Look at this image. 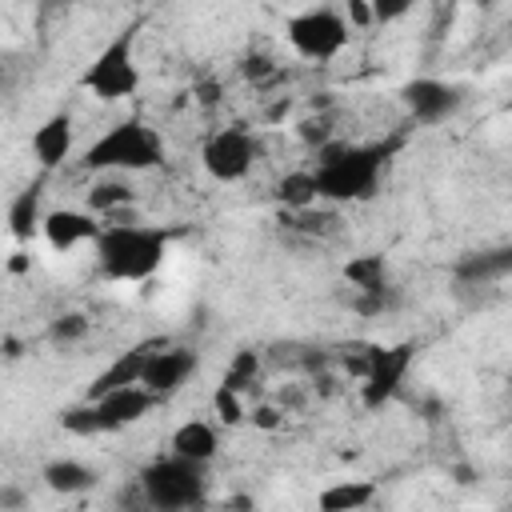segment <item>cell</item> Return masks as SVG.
Returning <instances> with one entry per match:
<instances>
[{
	"label": "cell",
	"mask_w": 512,
	"mask_h": 512,
	"mask_svg": "<svg viewBox=\"0 0 512 512\" xmlns=\"http://www.w3.org/2000/svg\"><path fill=\"white\" fill-rule=\"evenodd\" d=\"M92 248H96V264L108 280L136 284L160 268L168 236L148 224H108Z\"/></svg>",
	"instance_id": "cell-1"
},
{
	"label": "cell",
	"mask_w": 512,
	"mask_h": 512,
	"mask_svg": "<svg viewBox=\"0 0 512 512\" xmlns=\"http://www.w3.org/2000/svg\"><path fill=\"white\" fill-rule=\"evenodd\" d=\"M160 160H164V140L140 120H124L84 148L88 172H144L156 168Z\"/></svg>",
	"instance_id": "cell-2"
},
{
	"label": "cell",
	"mask_w": 512,
	"mask_h": 512,
	"mask_svg": "<svg viewBox=\"0 0 512 512\" xmlns=\"http://www.w3.org/2000/svg\"><path fill=\"white\" fill-rule=\"evenodd\" d=\"M380 168H384L380 148H336L312 172L320 200H368L380 184Z\"/></svg>",
	"instance_id": "cell-3"
},
{
	"label": "cell",
	"mask_w": 512,
	"mask_h": 512,
	"mask_svg": "<svg viewBox=\"0 0 512 512\" xmlns=\"http://www.w3.org/2000/svg\"><path fill=\"white\" fill-rule=\"evenodd\" d=\"M284 36H288V44H292L296 56L324 64V60H332V56L344 52V44L352 36V24L336 8H304V12L288 16Z\"/></svg>",
	"instance_id": "cell-4"
},
{
	"label": "cell",
	"mask_w": 512,
	"mask_h": 512,
	"mask_svg": "<svg viewBox=\"0 0 512 512\" xmlns=\"http://www.w3.org/2000/svg\"><path fill=\"white\" fill-rule=\"evenodd\" d=\"M80 84H84L88 96L108 100V104L136 96V88H140V68H136V56H132V32H120L116 40H108V44L96 52V60L84 68Z\"/></svg>",
	"instance_id": "cell-5"
},
{
	"label": "cell",
	"mask_w": 512,
	"mask_h": 512,
	"mask_svg": "<svg viewBox=\"0 0 512 512\" xmlns=\"http://www.w3.org/2000/svg\"><path fill=\"white\" fill-rule=\"evenodd\" d=\"M148 504L156 508H192L204 496V464L188 460L180 452H168L164 460H152L140 476Z\"/></svg>",
	"instance_id": "cell-6"
},
{
	"label": "cell",
	"mask_w": 512,
	"mask_h": 512,
	"mask_svg": "<svg viewBox=\"0 0 512 512\" xmlns=\"http://www.w3.org/2000/svg\"><path fill=\"white\" fill-rule=\"evenodd\" d=\"M200 164H204V172H208L212 180L236 184V180H244V176L252 172V164H256V140H252L244 128H220V132H212V136L204 140Z\"/></svg>",
	"instance_id": "cell-7"
},
{
	"label": "cell",
	"mask_w": 512,
	"mask_h": 512,
	"mask_svg": "<svg viewBox=\"0 0 512 512\" xmlns=\"http://www.w3.org/2000/svg\"><path fill=\"white\" fill-rule=\"evenodd\" d=\"M412 356L416 348L412 344H396V348H376L368 356V368H364V384H360V400L368 408H380L384 400L396 396V388L404 384L408 368H412Z\"/></svg>",
	"instance_id": "cell-8"
},
{
	"label": "cell",
	"mask_w": 512,
	"mask_h": 512,
	"mask_svg": "<svg viewBox=\"0 0 512 512\" xmlns=\"http://www.w3.org/2000/svg\"><path fill=\"white\" fill-rule=\"evenodd\" d=\"M156 400H160V396L148 392L144 384H124V388H112V392H104V396H92L96 432H116V428H128V424L144 420Z\"/></svg>",
	"instance_id": "cell-9"
},
{
	"label": "cell",
	"mask_w": 512,
	"mask_h": 512,
	"mask_svg": "<svg viewBox=\"0 0 512 512\" xmlns=\"http://www.w3.org/2000/svg\"><path fill=\"white\" fill-rule=\"evenodd\" d=\"M40 232H44L48 248H56V252H76V248H84V244H96L104 228L96 224V212L52 208V212H44Z\"/></svg>",
	"instance_id": "cell-10"
},
{
	"label": "cell",
	"mask_w": 512,
	"mask_h": 512,
	"mask_svg": "<svg viewBox=\"0 0 512 512\" xmlns=\"http://www.w3.org/2000/svg\"><path fill=\"white\" fill-rule=\"evenodd\" d=\"M196 372V352L192 348H164V352H148L144 356V372H140V384L156 396H168L176 392L188 376Z\"/></svg>",
	"instance_id": "cell-11"
},
{
	"label": "cell",
	"mask_w": 512,
	"mask_h": 512,
	"mask_svg": "<svg viewBox=\"0 0 512 512\" xmlns=\"http://www.w3.org/2000/svg\"><path fill=\"white\" fill-rule=\"evenodd\" d=\"M400 96H404V108H408L416 120H424V124L444 120V116L456 108V88L444 84V80H432V76H420V80L404 84Z\"/></svg>",
	"instance_id": "cell-12"
},
{
	"label": "cell",
	"mask_w": 512,
	"mask_h": 512,
	"mask_svg": "<svg viewBox=\"0 0 512 512\" xmlns=\"http://www.w3.org/2000/svg\"><path fill=\"white\" fill-rule=\"evenodd\" d=\"M72 140H76V128H72V116L68 112H52L36 132H32V156L36 164L44 168H56L72 156Z\"/></svg>",
	"instance_id": "cell-13"
},
{
	"label": "cell",
	"mask_w": 512,
	"mask_h": 512,
	"mask_svg": "<svg viewBox=\"0 0 512 512\" xmlns=\"http://www.w3.org/2000/svg\"><path fill=\"white\" fill-rule=\"evenodd\" d=\"M168 448H172V452H180V456H188V460L208 464V460L216 456L220 440H216V428H212L208 420H184V424L172 432Z\"/></svg>",
	"instance_id": "cell-14"
},
{
	"label": "cell",
	"mask_w": 512,
	"mask_h": 512,
	"mask_svg": "<svg viewBox=\"0 0 512 512\" xmlns=\"http://www.w3.org/2000/svg\"><path fill=\"white\" fill-rule=\"evenodd\" d=\"M136 200V188L128 184V176L124 172H104V180H96L92 188H88V212H116V208H124V204H132Z\"/></svg>",
	"instance_id": "cell-15"
},
{
	"label": "cell",
	"mask_w": 512,
	"mask_h": 512,
	"mask_svg": "<svg viewBox=\"0 0 512 512\" xmlns=\"http://www.w3.org/2000/svg\"><path fill=\"white\" fill-rule=\"evenodd\" d=\"M144 356L148 352H124L120 360H112L96 380H92V388H88V400L92 396H104V392H112V388H124V384H140V372H144Z\"/></svg>",
	"instance_id": "cell-16"
},
{
	"label": "cell",
	"mask_w": 512,
	"mask_h": 512,
	"mask_svg": "<svg viewBox=\"0 0 512 512\" xmlns=\"http://www.w3.org/2000/svg\"><path fill=\"white\" fill-rule=\"evenodd\" d=\"M376 496V484L372 480H336L320 492V508L328 512H352V508H364L368 500Z\"/></svg>",
	"instance_id": "cell-17"
},
{
	"label": "cell",
	"mask_w": 512,
	"mask_h": 512,
	"mask_svg": "<svg viewBox=\"0 0 512 512\" xmlns=\"http://www.w3.org/2000/svg\"><path fill=\"white\" fill-rule=\"evenodd\" d=\"M92 480H96L92 468H84L80 460H52V464L44 468V484H48L52 492H64V496L84 492Z\"/></svg>",
	"instance_id": "cell-18"
},
{
	"label": "cell",
	"mask_w": 512,
	"mask_h": 512,
	"mask_svg": "<svg viewBox=\"0 0 512 512\" xmlns=\"http://www.w3.org/2000/svg\"><path fill=\"white\" fill-rule=\"evenodd\" d=\"M276 196H280V204H288L292 212H304V208H312V204L320 200V188H316V172H288V176L280 180Z\"/></svg>",
	"instance_id": "cell-19"
},
{
	"label": "cell",
	"mask_w": 512,
	"mask_h": 512,
	"mask_svg": "<svg viewBox=\"0 0 512 512\" xmlns=\"http://www.w3.org/2000/svg\"><path fill=\"white\" fill-rule=\"evenodd\" d=\"M344 280L360 292H380L384 288V256H352L344 264Z\"/></svg>",
	"instance_id": "cell-20"
},
{
	"label": "cell",
	"mask_w": 512,
	"mask_h": 512,
	"mask_svg": "<svg viewBox=\"0 0 512 512\" xmlns=\"http://www.w3.org/2000/svg\"><path fill=\"white\" fill-rule=\"evenodd\" d=\"M40 196H36V188H28V192H20L16 200H12V208H8V228H12V236H32V228H40V204H36Z\"/></svg>",
	"instance_id": "cell-21"
},
{
	"label": "cell",
	"mask_w": 512,
	"mask_h": 512,
	"mask_svg": "<svg viewBox=\"0 0 512 512\" xmlns=\"http://www.w3.org/2000/svg\"><path fill=\"white\" fill-rule=\"evenodd\" d=\"M212 416H216L220 424L236 428V424L248 416V412H244V400H240V388H232V384L220 380V388L212 392Z\"/></svg>",
	"instance_id": "cell-22"
},
{
	"label": "cell",
	"mask_w": 512,
	"mask_h": 512,
	"mask_svg": "<svg viewBox=\"0 0 512 512\" xmlns=\"http://www.w3.org/2000/svg\"><path fill=\"white\" fill-rule=\"evenodd\" d=\"M416 4H420V0H368L376 24H396V20H404Z\"/></svg>",
	"instance_id": "cell-23"
},
{
	"label": "cell",
	"mask_w": 512,
	"mask_h": 512,
	"mask_svg": "<svg viewBox=\"0 0 512 512\" xmlns=\"http://www.w3.org/2000/svg\"><path fill=\"white\" fill-rule=\"evenodd\" d=\"M256 380V352H240L236 360H232V368L224 372V384H232V388H248Z\"/></svg>",
	"instance_id": "cell-24"
},
{
	"label": "cell",
	"mask_w": 512,
	"mask_h": 512,
	"mask_svg": "<svg viewBox=\"0 0 512 512\" xmlns=\"http://www.w3.org/2000/svg\"><path fill=\"white\" fill-rule=\"evenodd\" d=\"M344 16H348V24H352V28H368V24H376V20H372L368 0H344Z\"/></svg>",
	"instance_id": "cell-25"
},
{
	"label": "cell",
	"mask_w": 512,
	"mask_h": 512,
	"mask_svg": "<svg viewBox=\"0 0 512 512\" xmlns=\"http://www.w3.org/2000/svg\"><path fill=\"white\" fill-rule=\"evenodd\" d=\"M252 424L264 428V432L280 428V408H276V404H256V408H252Z\"/></svg>",
	"instance_id": "cell-26"
},
{
	"label": "cell",
	"mask_w": 512,
	"mask_h": 512,
	"mask_svg": "<svg viewBox=\"0 0 512 512\" xmlns=\"http://www.w3.org/2000/svg\"><path fill=\"white\" fill-rule=\"evenodd\" d=\"M80 332H84L80 316H68V324H56V336H80Z\"/></svg>",
	"instance_id": "cell-27"
}]
</instances>
